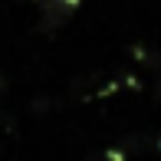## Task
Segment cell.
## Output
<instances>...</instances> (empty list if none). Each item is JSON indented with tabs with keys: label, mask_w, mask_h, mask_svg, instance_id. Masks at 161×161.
I'll use <instances>...</instances> for the list:
<instances>
[{
	"label": "cell",
	"mask_w": 161,
	"mask_h": 161,
	"mask_svg": "<svg viewBox=\"0 0 161 161\" xmlns=\"http://www.w3.org/2000/svg\"><path fill=\"white\" fill-rule=\"evenodd\" d=\"M40 20H36V30L40 33H59L72 17L76 10L82 7V0H40Z\"/></svg>",
	"instance_id": "cell-1"
},
{
	"label": "cell",
	"mask_w": 161,
	"mask_h": 161,
	"mask_svg": "<svg viewBox=\"0 0 161 161\" xmlns=\"http://www.w3.org/2000/svg\"><path fill=\"white\" fill-rule=\"evenodd\" d=\"M131 56H135V59H142L145 66H151V69H161V53L155 46H145V43H135V46H131Z\"/></svg>",
	"instance_id": "cell-2"
},
{
	"label": "cell",
	"mask_w": 161,
	"mask_h": 161,
	"mask_svg": "<svg viewBox=\"0 0 161 161\" xmlns=\"http://www.w3.org/2000/svg\"><path fill=\"white\" fill-rule=\"evenodd\" d=\"M155 96L161 99V76H158V86H155Z\"/></svg>",
	"instance_id": "cell-3"
},
{
	"label": "cell",
	"mask_w": 161,
	"mask_h": 161,
	"mask_svg": "<svg viewBox=\"0 0 161 161\" xmlns=\"http://www.w3.org/2000/svg\"><path fill=\"white\" fill-rule=\"evenodd\" d=\"M33 3H40V0H33Z\"/></svg>",
	"instance_id": "cell-4"
},
{
	"label": "cell",
	"mask_w": 161,
	"mask_h": 161,
	"mask_svg": "<svg viewBox=\"0 0 161 161\" xmlns=\"http://www.w3.org/2000/svg\"><path fill=\"white\" fill-rule=\"evenodd\" d=\"M0 155H3V148H0Z\"/></svg>",
	"instance_id": "cell-5"
}]
</instances>
